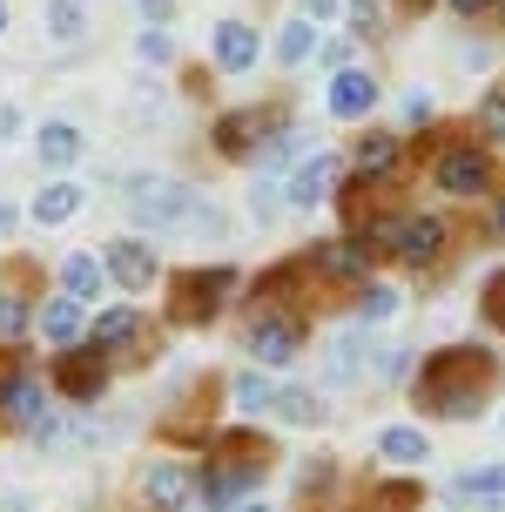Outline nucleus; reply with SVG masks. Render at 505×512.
Returning <instances> with one entry per match:
<instances>
[{
  "mask_svg": "<svg viewBox=\"0 0 505 512\" xmlns=\"http://www.w3.org/2000/svg\"><path fill=\"white\" fill-rule=\"evenodd\" d=\"M492 371H499L492 351H438V358L425 364V378H418V398H425V411H438V418H472L479 398H485V384H492Z\"/></svg>",
  "mask_w": 505,
  "mask_h": 512,
  "instance_id": "f257e3e1",
  "label": "nucleus"
},
{
  "mask_svg": "<svg viewBox=\"0 0 505 512\" xmlns=\"http://www.w3.org/2000/svg\"><path fill=\"white\" fill-rule=\"evenodd\" d=\"M128 216H135L142 230H176V223H209V230H216V216L202 209V196H189L182 182H162V176L128 182Z\"/></svg>",
  "mask_w": 505,
  "mask_h": 512,
  "instance_id": "f03ea898",
  "label": "nucleus"
},
{
  "mask_svg": "<svg viewBox=\"0 0 505 512\" xmlns=\"http://www.w3.org/2000/svg\"><path fill=\"white\" fill-rule=\"evenodd\" d=\"M431 176H438L445 196H465V203H472V196L492 189V155H485L479 142H452V149L438 155V169H431Z\"/></svg>",
  "mask_w": 505,
  "mask_h": 512,
  "instance_id": "7ed1b4c3",
  "label": "nucleus"
},
{
  "mask_svg": "<svg viewBox=\"0 0 505 512\" xmlns=\"http://www.w3.org/2000/svg\"><path fill=\"white\" fill-rule=\"evenodd\" d=\"M229 290H236L229 270H189V277L176 283V324H209V317L223 310Z\"/></svg>",
  "mask_w": 505,
  "mask_h": 512,
  "instance_id": "20e7f679",
  "label": "nucleus"
},
{
  "mask_svg": "<svg viewBox=\"0 0 505 512\" xmlns=\"http://www.w3.org/2000/svg\"><path fill=\"white\" fill-rule=\"evenodd\" d=\"M0 418H7V425H27V432L48 425V391H41L34 371H7V378H0Z\"/></svg>",
  "mask_w": 505,
  "mask_h": 512,
  "instance_id": "39448f33",
  "label": "nucleus"
},
{
  "mask_svg": "<svg viewBox=\"0 0 505 512\" xmlns=\"http://www.w3.org/2000/svg\"><path fill=\"white\" fill-rule=\"evenodd\" d=\"M297 344H303V317L297 310H270V317L250 324V358H263V364H290Z\"/></svg>",
  "mask_w": 505,
  "mask_h": 512,
  "instance_id": "423d86ee",
  "label": "nucleus"
},
{
  "mask_svg": "<svg viewBox=\"0 0 505 512\" xmlns=\"http://www.w3.org/2000/svg\"><path fill=\"white\" fill-rule=\"evenodd\" d=\"M445 243H452V230H445L438 216H404L398 236H391V250H398L411 270H431V263L445 256Z\"/></svg>",
  "mask_w": 505,
  "mask_h": 512,
  "instance_id": "0eeeda50",
  "label": "nucleus"
},
{
  "mask_svg": "<svg viewBox=\"0 0 505 512\" xmlns=\"http://www.w3.org/2000/svg\"><path fill=\"white\" fill-rule=\"evenodd\" d=\"M371 263H378L371 243H310V270L330 277V283H364V277H371Z\"/></svg>",
  "mask_w": 505,
  "mask_h": 512,
  "instance_id": "6e6552de",
  "label": "nucleus"
},
{
  "mask_svg": "<svg viewBox=\"0 0 505 512\" xmlns=\"http://www.w3.org/2000/svg\"><path fill=\"white\" fill-rule=\"evenodd\" d=\"M101 384H108V364H101L95 344H88V351H68V358H61V391H68L75 405H95V398H101Z\"/></svg>",
  "mask_w": 505,
  "mask_h": 512,
  "instance_id": "1a4fd4ad",
  "label": "nucleus"
},
{
  "mask_svg": "<svg viewBox=\"0 0 505 512\" xmlns=\"http://www.w3.org/2000/svg\"><path fill=\"white\" fill-rule=\"evenodd\" d=\"M378 108V75H357V68H344V75L330 81V115L337 122H364Z\"/></svg>",
  "mask_w": 505,
  "mask_h": 512,
  "instance_id": "9d476101",
  "label": "nucleus"
},
{
  "mask_svg": "<svg viewBox=\"0 0 505 512\" xmlns=\"http://www.w3.org/2000/svg\"><path fill=\"white\" fill-rule=\"evenodd\" d=\"M337 176H344V169H337V155H310L297 176H290V189H283V196H290L297 209H317V203H330Z\"/></svg>",
  "mask_w": 505,
  "mask_h": 512,
  "instance_id": "9b49d317",
  "label": "nucleus"
},
{
  "mask_svg": "<svg viewBox=\"0 0 505 512\" xmlns=\"http://www.w3.org/2000/svg\"><path fill=\"white\" fill-rule=\"evenodd\" d=\"M256 54H263L256 27H243V21H223V27H216V68H223V75H243V68H256Z\"/></svg>",
  "mask_w": 505,
  "mask_h": 512,
  "instance_id": "f8f14e48",
  "label": "nucleus"
},
{
  "mask_svg": "<svg viewBox=\"0 0 505 512\" xmlns=\"http://www.w3.org/2000/svg\"><path fill=\"white\" fill-rule=\"evenodd\" d=\"M142 499H149L155 512H182V506H189V472H182V465H149Z\"/></svg>",
  "mask_w": 505,
  "mask_h": 512,
  "instance_id": "ddd939ff",
  "label": "nucleus"
},
{
  "mask_svg": "<svg viewBox=\"0 0 505 512\" xmlns=\"http://www.w3.org/2000/svg\"><path fill=\"white\" fill-rule=\"evenodd\" d=\"M108 277L122 283V290H149L155 250H142V243H115V250H108Z\"/></svg>",
  "mask_w": 505,
  "mask_h": 512,
  "instance_id": "4468645a",
  "label": "nucleus"
},
{
  "mask_svg": "<svg viewBox=\"0 0 505 512\" xmlns=\"http://www.w3.org/2000/svg\"><path fill=\"white\" fill-rule=\"evenodd\" d=\"M270 128V115H256V108H236V115H223L216 122V149L223 155H250V142Z\"/></svg>",
  "mask_w": 505,
  "mask_h": 512,
  "instance_id": "2eb2a0df",
  "label": "nucleus"
},
{
  "mask_svg": "<svg viewBox=\"0 0 505 512\" xmlns=\"http://www.w3.org/2000/svg\"><path fill=\"white\" fill-rule=\"evenodd\" d=\"M398 162H404V142H398V135H364V142H357V176H364V182L391 176Z\"/></svg>",
  "mask_w": 505,
  "mask_h": 512,
  "instance_id": "dca6fc26",
  "label": "nucleus"
},
{
  "mask_svg": "<svg viewBox=\"0 0 505 512\" xmlns=\"http://www.w3.org/2000/svg\"><path fill=\"white\" fill-rule=\"evenodd\" d=\"M135 337H142V317H135V310H101L88 344H95V351H128Z\"/></svg>",
  "mask_w": 505,
  "mask_h": 512,
  "instance_id": "f3484780",
  "label": "nucleus"
},
{
  "mask_svg": "<svg viewBox=\"0 0 505 512\" xmlns=\"http://www.w3.org/2000/svg\"><path fill=\"white\" fill-rule=\"evenodd\" d=\"M27 331V270L0 283V337H21Z\"/></svg>",
  "mask_w": 505,
  "mask_h": 512,
  "instance_id": "a211bd4d",
  "label": "nucleus"
},
{
  "mask_svg": "<svg viewBox=\"0 0 505 512\" xmlns=\"http://www.w3.org/2000/svg\"><path fill=\"white\" fill-rule=\"evenodd\" d=\"M75 209H81V189H75V182H48V189L34 196V223H68Z\"/></svg>",
  "mask_w": 505,
  "mask_h": 512,
  "instance_id": "6ab92c4d",
  "label": "nucleus"
},
{
  "mask_svg": "<svg viewBox=\"0 0 505 512\" xmlns=\"http://www.w3.org/2000/svg\"><path fill=\"white\" fill-rule=\"evenodd\" d=\"M61 283H68V290H75L81 304H88V297H101V283H108V270H101L95 256H68V263H61Z\"/></svg>",
  "mask_w": 505,
  "mask_h": 512,
  "instance_id": "aec40b11",
  "label": "nucleus"
},
{
  "mask_svg": "<svg viewBox=\"0 0 505 512\" xmlns=\"http://www.w3.org/2000/svg\"><path fill=\"white\" fill-rule=\"evenodd\" d=\"M81 155V135L68 122H41V162H54V169H68Z\"/></svg>",
  "mask_w": 505,
  "mask_h": 512,
  "instance_id": "412c9836",
  "label": "nucleus"
},
{
  "mask_svg": "<svg viewBox=\"0 0 505 512\" xmlns=\"http://www.w3.org/2000/svg\"><path fill=\"white\" fill-rule=\"evenodd\" d=\"M378 452H384V459H398V465H425L431 445H425V432H411V425H391V432L378 438Z\"/></svg>",
  "mask_w": 505,
  "mask_h": 512,
  "instance_id": "4be33fe9",
  "label": "nucleus"
},
{
  "mask_svg": "<svg viewBox=\"0 0 505 512\" xmlns=\"http://www.w3.org/2000/svg\"><path fill=\"white\" fill-rule=\"evenodd\" d=\"M41 331L54 337V344H68V337H81V297L68 290L61 304H48V317H41Z\"/></svg>",
  "mask_w": 505,
  "mask_h": 512,
  "instance_id": "5701e85b",
  "label": "nucleus"
},
{
  "mask_svg": "<svg viewBox=\"0 0 505 512\" xmlns=\"http://www.w3.org/2000/svg\"><path fill=\"white\" fill-rule=\"evenodd\" d=\"M452 492H465V499H505V465H485V472H458Z\"/></svg>",
  "mask_w": 505,
  "mask_h": 512,
  "instance_id": "b1692460",
  "label": "nucleus"
},
{
  "mask_svg": "<svg viewBox=\"0 0 505 512\" xmlns=\"http://www.w3.org/2000/svg\"><path fill=\"white\" fill-rule=\"evenodd\" d=\"M277 411L290 425H317V418H324V398H317V391H277Z\"/></svg>",
  "mask_w": 505,
  "mask_h": 512,
  "instance_id": "393cba45",
  "label": "nucleus"
},
{
  "mask_svg": "<svg viewBox=\"0 0 505 512\" xmlns=\"http://www.w3.org/2000/svg\"><path fill=\"white\" fill-rule=\"evenodd\" d=\"M277 54L290 61V68H297V61H310V54H317V27H310V21H290V27H283V41H277Z\"/></svg>",
  "mask_w": 505,
  "mask_h": 512,
  "instance_id": "a878e982",
  "label": "nucleus"
},
{
  "mask_svg": "<svg viewBox=\"0 0 505 512\" xmlns=\"http://www.w3.org/2000/svg\"><path fill=\"white\" fill-rule=\"evenodd\" d=\"M391 310H398V290H384V283H364V290H357V317H364V324H384Z\"/></svg>",
  "mask_w": 505,
  "mask_h": 512,
  "instance_id": "bb28decb",
  "label": "nucleus"
},
{
  "mask_svg": "<svg viewBox=\"0 0 505 512\" xmlns=\"http://www.w3.org/2000/svg\"><path fill=\"white\" fill-rule=\"evenodd\" d=\"M479 135L492 142V149H505V88H492L479 102Z\"/></svg>",
  "mask_w": 505,
  "mask_h": 512,
  "instance_id": "cd10ccee",
  "label": "nucleus"
},
{
  "mask_svg": "<svg viewBox=\"0 0 505 512\" xmlns=\"http://www.w3.org/2000/svg\"><path fill=\"white\" fill-rule=\"evenodd\" d=\"M297 155H303V135L297 128H277V135L263 142V162H256V169H283V162H297Z\"/></svg>",
  "mask_w": 505,
  "mask_h": 512,
  "instance_id": "c85d7f7f",
  "label": "nucleus"
},
{
  "mask_svg": "<svg viewBox=\"0 0 505 512\" xmlns=\"http://www.w3.org/2000/svg\"><path fill=\"white\" fill-rule=\"evenodd\" d=\"M48 34L54 41H81V0H54L48 7Z\"/></svg>",
  "mask_w": 505,
  "mask_h": 512,
  "instance_id": "c756f323",
  "label": "nucleus"
},
{
  "mask_svg": "<svg viewBox=\"0 0 505 512\" xmlns=\"http://www.w3.org/2000/svg\"><path fill=\"white\" fill-rule=\"evenodd\" d=\"M236 405H243V411L277 405V391H270V378H256V371H243V378H236Z\"/></svg>",
  "mask_w": 505,
  "mask_h": 512,
  "instance_id": "7c9ffc66",
  "label": "nucleus"
},
{
  "mask_svg": "<svg viewBox=\"0 0 505 512\" xmlns=\"http://www.w3.org/2000/svg\"><path fill=\"white\" fill-rule=\"evenodd\" d=\"M351 27L357 34H384V0H351Z\"/></svg>",
  "mask_w": 505,
  "mask_h": 512,
  "instance_id": "2f4dec72",
  "label": "nucleus"
},
{
  "mask_svg": "<svg viewBox=\"0 0 505 512\" xmlns=\"http://www.w3.org/2000/svg\"><path fill=\"white\" fill-rule=\"evenodd\" d=\"M485 317H492V331H505V270L485 277Z\"/></svg>",
  "mask_w": 505,
  "mask_h": 512,
  "instance_id": "473e14b6",
  "label": "nucleus"
},
{
  "mask_svg": "<svg viewBox=\"0 0 505 512\" xmlns=\"http://www.w3.org/2000/svg\"><path fill=\"white\" fill-rule=\"evenodd\" d=\"M357 371V337H337L330 344V378H351Z\"/></svg>",
  "mask_w": 505,
  "mask_h": 512,
  "instance_id": "72a5a7b5",
  "label": "nucleus"
},
{
  "mask_svg": "<svg viewBox=\"0 0 505 512\" xmlns=\"http://www.w3.org/2000/svg\"><path fill=\"white\" fill-rule=\"evenodd\" d=\"M411 499H418L411 486H384V492H378V512H398V506H411Z\"/></svg>",
  "mask_w": 505,
  "mask_h": 512,
  "instance_id": "f704fd0d",
  "label": "nucleus"
},
{
  "mask_svg": "<svg viewBox=\"0 0 505 512\" xmlns=\"http://www.w3.org/2000/svg\"><path fill=\"white\" fill-rule=\"evenodd\" d=\"M404 122H411V128L431 122V95H404Z\"/></svg>",
  "mask_w": 505,
  "mask_h": 512,
  "instance_id": "c9c22d12",
  "label": "nucleus"
},
{
  "mask_svg": "<svg viewBox=\"0 0 505 512\" xmlns=\"http://www.w3.org/2000/svg\"><path fill=\"white\" fill-rule=\"evenodd\" d=\"M142 61H169V34H142Z\"/></svg>",
  "mask_w": 505,
  "mask_h": 512,
  "instance_id": "e433bc0d",
  "label": "nucleus"
},
{
  "mask_svg": "<svg viewBox=\"0 0 505 512\" xmlns=\"http://www.w3.org/2000/svg\"><path fill=\"white\" fill-rule=\"evenodd\" d=\"M445 7H452V14H465V21H472V14H485V7H492V0H445Z\"/></svg>",
  "mask_w": 505,
  "mask_h": 512,
  "instance_id": "4c0bfd02",
  "label": "nucleus"
},
{
  "mask_svg": "<svg viewBox=\"0 0 505 512\" xmlns=\"http://www.w3.org/2000/svg\"><path fill=\"white\" fill-rule=\"evenodd\" d=\"M0 135H14V108L0 102Z\"/></svg>",
  "mask_w": 505,
  "mask_h": 512,
  "instance_id": "58836bf2",
  "label": "nucleus"
},
{
  "mask_svg": "<svg viewBox=\"0 0 505 512\" xmlns=\"http://www.w3.org/2000/svg\"><path fill=\"white\" fill-rule=\"evenodd\" d=\"M499 236H505V196H499Z\"/></svg>",
  "mask_w": 505,
  "mask_h": 512,
  "instance_id": "ea45409f",
  "label": "nucleus"
},
{
  "mask_svg": "<svg viewBox=\"0 0 505 512\" xmlns=\"http://www.w3.org/2000/svg\"><path fill=\"white\" fill-rule=\"evenodd\" d=\"M404 7H418V14H425V7H431V0H404Z\"/></svg>",
  "mask_w": 505,
  "mask_h": 512,
  "instance_id": "a19ab883",
  "label": "nucleus"
},
{
  "mask_svg": "<svg viewBox=\"0 0 505 512\" xmlns=\"http://www.w3.org/2000/svg\"><path fill=\"white\" fill-rule=\"evenodd\" d=\"M7 223H14V216H7V209H0V230H7Z\"/></svg>",
  "mask_w": 505,
  "mask_h": 512,
  "instance_id": "79ce46f5",
  "label": "nucleus"
},
{
  "mask_svg": "<svg viewBox=\"0 0 505 512\" xmlns=\"http://www.w3.org/2000/svg\"><path fill=\"white\" fill-rule=\"evenodd\" d=\"M0 27H7V7H0Z\"/></svg>",
  "mask_w": 505,
  "mask_h": 512,
  "instance_id": "37998d69",
  "label": "nucleus"
},
{
  "mask_svg": "<svg viewBox=\"0 0 505 512\" xmlns=\"http://www.w3.org/2000/svg\"><path fill=\"white\" fill-rule=\"evenodd\" d=\"M243 512H263V506H243Z\"/></svg>",
  "mask_w": 505,
  "mask_h": 512,
  "instance_id": "c03bdc74",
  "label": "nucleus"
}]
</instances>
